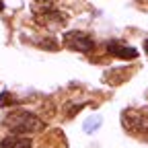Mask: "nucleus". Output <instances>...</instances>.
Here are the masks:
<instances>
[{
	"label": "nucleus",
	"instance_id": "nucleus-1",
	"mask_svg": "<svg viewBox=\"0 0 148 148\" xmlns=\"http://www.w3.org/2000/svg\"><path fill=\"white\" fill-rule=\"evenodd\" d=\"M2 125L14 136H27V134L41 132L45 127V121L41 117H37L35 113H31V111H27V109H12L2 119Z\"/></svg>",
	"mask_w": 148,
	"mask_h": 148
},
{
	"label": "nucleus",
	"instance_id": "nucleus-2",
	"mask_svg": "<svg viewBox=\"0 0 148 148\" xmlns=\"http://www.w3.org/2000/svg\"><path fill=\"white\" fill-rule=\"evenodd\" d=\"M123 127L130 134L148 136V107L144 109H125L121 113Z\"/></svg>",
	"mask_w": 148,
	"mask_h": 148
},
{
	"label": "nucleus",
	"instance_id": "nucleus-3",
	"mask_svg": "<svg viewBox=\"0 0 148 148\" xmlns=\"http://www.w3.org/2000/svg\"><path fill=\"white\" fill-rule=\"evenodd\" d=\"M62 43L72 49V51H80V53H88L95 49V39H92V35H88L86 31H76V29H72V31H66L62 35Z\"/></svg>",
	"mask_w": 148,
	"mask_h": 148
},
{
	"label": "nucleus",
	"instance_id": "nucleus-4",
	"mask_svg": "<svg viewBox=\"0 0 148 148\" xmlns=\"http://www.w3.org/2000/svg\"><path fill=\"white\" fill-rule=\"evenodd\" d=\"M35 18V23H39L43 25L45 29L53 31V29H60L68 23V14L64 10H58V8H53V10H47V12H39V14H33Z\"/></svg>",
	"mask_w": 148,
	"mask_h": 148
},
{
	"label": "nucleus",
	"instance_id": "nucleus-5",
	"mask_svg": "<svg viewBox=\"0 0 148 148\" xmlns=\"http://www.w3.org/2000/svg\"><path fill=\"white\" fill-rule=\"evenodd\" d=\"M107 51L109 56H113V58H119V60H136L138 58V49L132 47V45H125L123 41H109L107 43Z\"/></svg>",
	"mask_w": 148,
	"mask_h": 148
},
{
	"label": "nucleus",
	"instance_id": "nucleus-6",
	"mask_svg": "<svg viewBox=\"0 0 148 148\" xmlns=\"http://www.w3.org/2000/svg\"><path fill=\"white\" fill-rule=\"evenodd\" d=\"M31 146H33L31 138H27V136H14V134L6 136L2 142H0V148H31Z\"/></svg>",
	"mask_w": 148,
	"mask_h": 148
},
{
	"label": "nucleus",
	"instance_id": "nucleus-7",
	"mask_svg": "<svg viewBox=\"0 0 148 148\" xmlns=\"http://www.w3.org/2000/svg\"><path fill=\"white\" fill-rule=\"evenodd\" d=\"M23 103V99L21 97H16V95H12V92H2L0 95V105L2 107H16V105H21Z\"/></svg>",
	"mask_w": 148,
	"mask_h": 148
},
{
	"label": "nucleus",
	"instance_id": "nucleus-8",
	"mask_svg": "<svg viewBox=\"0 0 148 148\" xmlns=\"http://www.w3.org/2000/svg\"><path fill=\"white\" fill-rule=\"evenodd\" d=\"M144 51H146V53H148V39H146V41H144Z\"/></svg>",
	"mask_w": 148,
	"mask_h": 148
},
{
	"label": "nucleus",
	"instance_id": "nucleus-9",
	"mask_svg": "<svg viewBox=\"0 0 148 148\" xmlns=\"http://www.w3.org/2000/svg\"><path fill=\"white\" fill-rule=\"evenodd\" d=\"M4 10V2H2V0H0V12H2Z\"/></svg>",
	"mask_w": 148,
	"mask_h": 148
}]
</instances>
